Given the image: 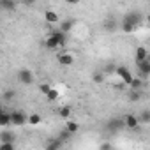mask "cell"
<instances>
[{"label":"cell","mask_w":150,"mask_h":150,"mask_svg":"<svg viewBox=\"0 0 150 150\" xmlns=\"http://www.w3.org/2000/svg\"><path fill=\"white\" fill-rule=\"evenodd\" d=\"M62 143H64V141H62L60 138H57V139H50V143H48L46 150H60Z\"/></svg>","instance_id":"5bb4252c"},{"label":"cell","mask_w":150,"mask_h":150,"mask_svg":"<svg viewBox=\"0 0 150 150\" xmlns=\"http://www.w3.org/2000/svg\"><path fill=\"white\" fill-rule=\"evenodd\" d=\"M11 118H13V125H16V127H20V125H25V124H28V117L23 113V111H13L11 113Z\"/></svg>","instance_id":"8992f818"},{"label":"cell","mask_w":150,"mask_h":150,"mask_svg":"<svg viewBox=\"0 0 150 150\" xmlns=\"http://www.w3.org/2000/svg\"><path fill=\"white\" fill-rule=\"evenodd\" d=\"M78 129H80V124H78V122H72V120H69V122H67V125H65V131H69L71 134L78 132Z\"/></svg>","instance_id":"e0dca14e"},{"label":"cell","mask_w":150,"mask_h":150,"mask_svg":"<svg viewBox=\"0 0 150 150\" xmlns=\"http://www.w3.org/2000/svg\"><path fill=\"white\" fill-rule=\"evenodd\" d=\"M99 150H113V145H111V143H108V141H104V143H101V145H99Z\"/></svg>","instance_id":"83f0119b"},{"label":"cell","mask_w":150,"mask_h":150,"mask_svg":"<svg viewBox=\"0 0 150 150\" xmlns=\"http://www.w3.org/2000/svg\"><path fill=\"white\" fill-rule=\"evenodd\" d=\"M141 80H132V83H131V90H141Z\"/></svg>","instance_id":"484cf974"},{"label":"cell","mask_w":150,"mask_h":150,"mask_svg":"<svg viewBox=\"0 0 150 150\" xmlns=\"http://www.w3.org/2000/svg\"><path fill=\"white\" fill-rule=\"evenodd\" d=\"M14 96H16V92H14V90H9V92H6V94H4V99H6V101H11Z\"/></svg>","instance_id":"f1b7e54d"},{"label":"cell","mask_w":150,"mask_h":150,"mask_svg":"<svg viewBox=\"0 0 150 150\" xmlns=\"http://www.w3.org/2000/svg\"><path fill=\"white\" fill-rule=\"evenodd\" d=\"M44 20H46L50 25H53V23L58 21V14H57L55 11H46V13H44Z\"/></svg>","instance_id":"4fadbf2b"},{"label":"cell","mask_w":150,"mask_h":150,"mask_svg":"<svg viewBox=\"0 0 150 150\" xmlns=\"http://www.w3.org/2000/svg\"><path fill=\"white\" fill-rule=\"evenodd\" d=\"M46 99H48L50 103L57 101V99H58V90H57V88H51V92H50V94L46 96Z\"/></svg>","instance_id":"7402d4cb"},{"label":"cell","mask_w":150,"mask_h":150,"mask_svg":"<svg viewBox=\"0 0 150 150\" xmlns=\"http://www.w3.org/2000/svg\"><path fill=\"white\" fill-rule=\"evenodd\" d=\"M69 138H71V132H69V131L60 132V139H62V141H65V139H69Z\"/></svg>","instance_id":"4dcf8cb0"},{"label":"cell","mask_w":150,"mask_h":150,"mask_svg":"<svg viewBox=\"0 0 150 150\" xmlns=\"http://www.w3.org/2000/svg\"><path fill=\"white\" fill-rule=\"evenodd\" d=\"M0 141H2V143H13V145H14V141H16V134H14L13 131L4 129L2 132H0Z\"/></svg>","instance_id":"9c48e42d"},{"label":"cell","mask_w":150,"mask_h":150,"mask_svg":"<svg viewBox=\"0 0 150 150\" xmlns=\"http://www.w3.org/2000/svg\"><path fill=\"white\" fill-rule=\"evenodd\" d=\"M139 23H141V13L131 11L122 18V30L124 32H134Z\"/></svg>","instance_id":"6da1fadb"},{"label":"cell","mask_w":150,"mask_h":150,"mask_svg":"<svg viewBox=\"0 0 150 150\" xmlns=\"http://www.w3.org/2000/svg\"><path fill=\"white\" fill-rule=\"evenodd\" d=\"M72 27H74V20H65V21L60 25V30H62L64 34H67V32H69Z\"/></svg>","instance_id":"ac0fdd59"},{"label":"cell","mask_w":150,"mask_h":150,"mask_svg":"<svg viewBox=\"0 0 150 150\" xmlns=\"http://www.w3.org/2000/svg\"><path fill=\"white\" fill-rule=\"evenodd\" d=\"M138 72H139L141 78L150 76V60H145L143 64H138Z\"/></svg>","instance_id":"8fae6325"},{"label":"cell","mask_w":150,"mask_h":150,"mask_svg":"<svg viewBox=\"0 0 150 150\" xmlns=\"http://www.w3.org/2000/svg\"><path fill=\"white\" fill-rule=\"evenodd\" d=\"M138 118H139V124H150V110H143L138 115Z\"/></svg>","instance_id":"9a60e30c"},{"label":"cell","mask_w":150,"mask_h":150,"mask_svg":"<svg viewBox=\"0 0 150 150\" xmlns=\"http://www.w3.org/2000/svg\"><path fill=\"white\" fill-rule=\"evenodd\" d=\"M9 124H13L11 113H7V111H2V113H0V125H2V127H7Z\"/></svg>","instance_id":"7c38bea8"},{"label":"cell","mask_w":150,"mask_h":150,"mask_svg":"<svg viewBox=\"0 0 150 150\" xmlns=\"http://www.w3.org/2000/svg\"><path fill=\"white\" fill-rule=\"evenodd\" d=\"M92 80H94L96 83H103L104 74H103V72H94V74H92Z\"/></svg>","instance_id":"cb8c5ba5"},{"label":"cell","mask_w":150,"mask_h":150,"mask_svg":"<svg viewBox=\"0 0 150 150\" xmlns=\"http://www.w3.org/2000/svg\"><path fill=\"white\" fill-rule=\"evenodd\" d=\"M41 120H42V118H41V115H37V113H30V115H28V124H30V125H39Z\"/></svg>","instance_id":"d6986e66"},{"label":"cell","mask_w":150,"mask_h":150,"mask_svg":"<svg viewBox=\"0 0 150 150\" xmlns=\"http://www.w3.org/2000/svg\"><path fill=\"white\" fill-rule=\"evenodd\" d=\"M141 99V90H131L129 92V101L131 103H138Z\"/></svg>","instance_id":"ffe728a7"},{"label":"cell","mask_w":150,"mask_h":150,"mask_svg":"<svg viewBox=\"0 0 150 150\" xmlns=\"http://www.w3.org/2000/svg\"><path fill=\"white\" fill-rule=\"evenodd\" d=\"M0 7L6 9V11H14L16 9V4L11 2V0H0Z\"/></svg>","instance_id":"2e32d148"},{"label":"cell","mask_w":150,"mask_h":150,"mask_svg":"<svg viewBox=\"0 0 150 150\" xmlns=\"http://www.w3.org/2000/svg\"><path fill=\"white\" fill-rule=\"evenodd\" d=\"M60 117L62 118H69L71 117V106H64V108H60Z\"/></svg>","instance_id":"603a6c76"},{"label":"cell","mask_w":150,"mask_h":150,"mask_svg":"<svg viewBox=\"0 0 150 150\" xmlns=\"http://www.w3.org/2000/svg\"><path fill=\"white\" fill-rule=\"evenodd\" d=\"M124 122H125V127L127 129H131V131H136L138 127H139V118L136 117V115H125V118H124Z\"/></svg>","instance_id":"52a82bcc"},{"label":"cell","mask_w":150,"mask_h":150,"mask_svg":"<svg viewBox=\"0 0 150 150\" xmlns=\"http://www.w3.org/2000/svg\"><path fill=\"white\" fill-rule=\"evenodd\" d=\"M57 58H58V64L64 65V67H69V65L74 64V57H72V53H60Z\"/></svg>","instance_id":"ba28073f"},{"label":"cell","mask_w":150,"mask_h":150,"mask_svg":"<svg viewBox=\"0 0 150 150\" xmlns=\"http://www.w3.org/2000/svg\"><path fill=\"white\" fill-rule=\"evenodd\" d=\"M65 42H67V35L58 28V30H53L51 34H50V37L44 41V44H46V48L48 50H57V48H60V46H65Z\"/></svg>","instance_id":"7a4b0ae2"},{"label":"cell","mask_w":150,"mask_h":150,"mask_svg":"<svg viewBox=\"0 0 150 150\" xmlns=\"http://www.w3.org/2000/svg\"><path fill=\"white\" fill-rule=\"evenodd\" d=\"M145 60H148V51H146V48L138 46L136 48V64H143Z\"/></svg>","instance_id":"30bf717a"},{"label":"cell","mask_w":150,"mask_h":150,"mask_svg":"<svg viewBox=\"0 0 150 150\" xmlns=\"http://www.w3.org/2000/svg\"><path fill=\"white\" fill-rule=\"evenodd\" d=\"M117 74L120 76V80H122V83L124 85H129L131 87V83H132V74H131V71L127 69V67H124V65H120V67H117Z\"/></svg>","instance_id":"277c9868"},{"label":"cell","mask_w":150,"mask_h":150,"mask_svg":"<svg viewBox=\"0 0 150 150\" xmlns=\"http://www.w3.org/2000/svg\"><path fill=\"white\" fill-rule=\"evenodd\" d=\"M146 23L150 25V14H146Z\"/></svg>","instance_id":"1f68e13d"},{"label":"cell","mask_w":150,"mask_h":150,"mask_svg":"<svg viewBox=\"0 0 150 150\" xmlns=\"http://www.w3.org/2000/svg\"><path fill=\"white\" fill-rule=\"evenodd\" d=\"M106 30H110V32H111V30H117V23H115V20L110 18V20L106 21Z\"/></svg>","instance_id":"d4e9b609"},{"label":"cell","mask_w":150,"mask_h":150,"mask_svg":"<svg viewBox=\"0 0 150 150\" xmlns=\"http://www.w3.org/2000/svg\"><path fill=\"white\" fill-rule=\"evenodd\" d=\"M51 85L50 83H42V85H39V90H41V94H44V96H48L50 92H51Z\"/></svg>","instance_id":"44dd1931"},{"label":"cell","mask_w":150,"mask_h":150,"mask_svg":"<svg viewBox=\"0 0 150 150\" xmlns=\"http://www.w3.org/2000/svg\"><path fill=\"white\" fill-rule=\"evenodd\" d=\"M125 127V122L124 118H110L108 124H106V131L108 132H118Z\"/></svg>","instance_id":"3957f363"},{"label":"cell","mask_w":150,"mask_h":150,"mask_svg":"<svg viewBox=\"0 0 150 150\" xmlns=\"http://www.w3.org/2000/svg\"><path fill=\"white\" fill-rule=\"evenodd\" d=\"M18 80H20V83H23V85H32V83H34V74H32V71H28V69H20V71H18Z\"/></svg>","instance_id":"5b68a950"},{"label":"cell","mask_w":150,"mask_h":150,"mask_svg":"<svg viewBox=\"0 0 150 150\" xmlns=\"http://www.w3.org/2000/svg\"><path fill=\"white\" fill-rule=\"evenodd\" d=\"M104 72H117V67H115L113 64H108V65L104 67Z\"/></svg>","instance_id":"f546056e"},{"label":"cell","mask_w":150,"mask_h":150,"mask_svg":"<svg viewBox=\"0 0 150 150\" xmlns=\"http://www.w3.org/2000/svg\"><path fill=\"white\" fill-rule=\"evenodd\" d=\"M0 150H16L13 143H0Z\"/></svg>","instance_id":"4316f807"}]
</instances>
